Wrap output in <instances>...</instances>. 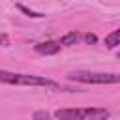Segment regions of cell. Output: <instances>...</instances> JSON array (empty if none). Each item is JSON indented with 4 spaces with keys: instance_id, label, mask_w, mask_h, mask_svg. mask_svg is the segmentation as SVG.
Here are the masks:
<instances>
[{
    "instance_id": "3",
    "label": "cell",
    "mask_w": 120,
    "mask_h": 120,
    "mask_svg": "<svg viewBox=\"0 0 120 120\" xmlns=\"http://www.w3.org/2000/svg\"><path fill=\"white\" fill-rule=\"evenodd\" d=\"M99 114H109V111L103 107H82V109H58L54 112L58 120H88Z\"/></svg>"
},
{
    "instance_id": "8",
    "label": "cell",
    "mask_w": 120,
    "mask_h": 120,
    "mask_svg": "<svg viewBox=\"0 0 120 120\" xmlns=\"http://www.w3.org/2000/svg\"><path fill=\"white\" fill-rule=\"evenodd\" d=\"M81 39H84V41H86V43H90V45L98 43V38H96V34H90V32H86V34H81Z\"/></svg>"
},
{
    "instance_id": "7",
    "label": "cell",
    "mask_w": 120,
    "mask_h": 120,
    "mask_svg": "<svg viewBox=\"0 0 120 120\" xmlns=\"http://www.w3.org/2000/svg\"><path fill=\"white\" fill-rule=\"evenodd\" d=\"M32 120H52V116L47 112V111H36L32 114Z\"/></svg>"
},
{
    "instance_id": "5",
    "label": "cell",
    "mask_w": 120,
    "mask_h": 120,
    "mask_svg": "<svg viewBox=\"0 0 120 120\" xmlns=\"http://www.w3.org/2000/svg\"><path fill=\"white\" fill-rule=\"evenodd\" d=\"M58 41H60L62 47H71V45H75V43L81 41V34H79V32H68V34H64Z\"/></svg>"
},
{
    "instance_id": "9",
    "label": "cell",
    "mask_w": 120,
    "mask_h": 120,
    "mask_svg": "<svg viewBox=\"0 0 120 120\" xmlns=\"http://www.w3.org/2000/svg\"><path fill=\"white\" fill-rule=\"evenodd\" d=\"M19 9L22 11V13H26L28 17H34V19H39V17H43V13H36V11H30L28 8H24V6H19Z\"/></svg>"
},
{
    "instance_id": "4",
    "label": "cell",
    "mask_w": 120,
    "mask_h": 120,
    "mask_svg": "<svg viewBox=\"0 0 120 120\" xmlns=\"http://www.w3.org/2000/svg\"><path fill=\"white\" fill-rule=\"evenodd\" d=\"M60 49H62L60 41H54V39H51V41H41V43H36V45H34V51H36L38 54H45V56L56 54Z\"/></svg>"
},
{
    "instance_id": "11",
    "label": "cell",
    "mask_w": 120,
    "mask_h": 120,
    "mask_svg": "<svg viewBox=\"0 0 120 120\" xmlns=\"http://www.w3.org/2000/svg\"><path fill=\"white\" fill-rule=\"evenodd\" d=\"M109 114H99V116H94V118H88V120H107Z\"/></svg>"
},
{
    "instance_id": "1",
    "label": "cell",
    "mask_w": 120,
    "mask_h": 120,
    "mask_svg": "<svg viewBox=\"0 0 120 120\" xmlns=\"http://www.w3.org/2000/svg\"><path fill=\"white\" fill-rule=\"evenodd\" d=\"M0 82L17 84V86H45V88H58V82L47 77L30 75V73H15L8 69H0Z\"/></svg>"
},
{
    "instance_id": "2",
    "label": "cell",
    "mask_w": 120,
    "mask_h": 120,
    "mask_svg": "<svg viewBox=\"0 0 120 120\" xmlns=\"http://www.w3.org/2000/svg\"><path fill=\"white\" fill-rule=\"evenodd\" d=\"M71 81L82 84H116L120 81L118 73H99V71H73L69 75Z\"/></svg>"
},
{
    "instance_id": "10",
    "label": "cell",
    "mask_w": 120,
    "mask_h": 120,
    "mask_svg": "<svg viewBox=\"0 0 120 120\" xmlns=\"http://www.w3.org/2000/svg\"><path fill=\"white\" fill-rule=\"evenodd\" d=\"M0 45H4V47H8V45H9V38H8L4 32H0Z\"/></svg>"
},
{
    "instance_id": "6",
    "label": "cell",
    "mask_w": 120,
    "mask_h": 120,
    "mask_svg": "<svg viewBox=\"0 0 120 120\" xmlns=\"http://www.w3.org/2000/svg\"><path fill=\"white\" fill-rule=\"evenodd\" d=\"M116 45H120V30H112L109 36H105V47L107 49H114Z\"/></svg>"
}]
</instances>
